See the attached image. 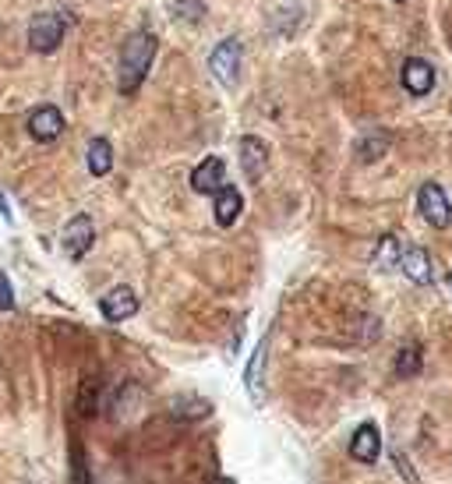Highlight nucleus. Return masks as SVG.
<instances>
[{"instance_id": "nucleus-1", "label": "nucleus", "mask_w": 452, "mask_h": 484, "mask_svg": "<svg viewBox=\"0 0 452 484\" xmlns=\"http://www.w3.org/2000/svg\"><path fill=\"white\" fill-rule=\"evenodd\" d=\"M152 61H156V35L152 33L128 35V43L121 46V78H117L124 96H134L142 89Z\"/></svg>"}, {"instance_id": "nucleus-2", "label": "nucleus", "mask_w": 452, "mask_h": 484, "mask_svg": "<svg viewBox=\"0 0 452 484\" xmlns=\"http://www.w3.org/2000/svg\"><path fill=\"white\" fill-rule=\"evenodd\" d=\"M67 33V18L61 11H43L29 22V50L33 54H54Z\"/></svg>"}, {"instance_id": "nucleus-3", "label": "nucleus", "mask_w": 452, "mask_h": 484, "mask_svg": "<svg viewBox=\"0 0 452 484\" xmlns=\"http://www.w3.org/2000/svg\"><path fill=\"white\" fill-rule=\"evenodd\" d=\"M241 39H223L216 50H212V57H209V67H212V74L223 82L226 89H233L237 82H241Z\"/></svg>"}, {"instance_id": "nucleus-4", "label": "nucleus", "mask_w": 452, "mask_h": 484, "mask_svg": "<svg viewBox=\"0 0 452 484\" xmlns=\"http://www.w3.org/2000/svg\"><path fill=\"white\" fill-rule=\"evenodd\" d=\"M237 153H241V170H244V177H248L251 184H259L265 166H269V145L261 142L259 134H244L241 145H237Z\"/></svg>"}, {"instance_id": "nucleus-5", "label": "nucleus", "mask_w": 452, "mask_h": 484, "mask_svg": "<svg viewBox=\"0 0 452 484\" xmlns=\"http://www.w3.org/2000/svg\"><path fill=\"white\" fill-rule=\"evenodd\" d=\"M418 205H420V216L431 226H449V220H452L449 194L442 192L438 184H424L418 194Z\"/></svg>"}, {"instance_id": "nucleus-6", "label": "nucleus", "mask_w": 452, "mask_h": 484, "mask_svg": "<svg viewBox=\"0 0 452 484\" xmlns=\"http://www.w3.org/2000/svg\"><path fill=\"white\" fill-rule=\"evenodd\" d=\"M29 134H33L35 142H57L61 134H64V114L57 110V106H39L33 110V117H29Z\"/></svg>"}, {"instance_id": "nucleus-7", "label": "nucleus", "mask_w": 452, "mask_h": 484, "mask_svg": "<svg viewBox=\"0 0 452 484\" xmlns=\"http://www.w3.org/2000/svg\"><path fill=\"white\" fill-rule=\"evenodd\" d=\"M96 241V226L89 216H74L71 223L64 226V252L67 259H82Z\"/></svg>"}, {"instance_id": "nucleus-8", "label": "nucleus", "mask_w": 452, "mask_h": 484, "mask_svg": "<svg viewBox=\"0 0 452 484\" xmlns=\"http://www.w3.org/2000/svg\"><path fill=\"white\" fill-rule=\"evenodd\" d=\"M399 82H403V89H407V93H414V96H427V93L435 89V67L427 64V61H420V57H410V61H403Z\"/></svg>"}, {"instance_id": "nucleus-9", "label": "nucleus", "mask_w": 452, "mask_h": 484, "mask_svg": "<svg viewBox=\"0 0 452 484\" xmlns=\"http://www.w3.org/2000/svg\"><path fill=\"white\" fill-rule=\"evenodd\" d=\"M99 311H103L110 322H128L131 315L138 311V297H134L131 287H113V291L99 301Z\"/></svg>"}, {"instance_id": "nucleus-10", "label": "nucleus", "mask_w": 452, "mask_h": 484, "mask_svg": "<svg viewBox=\"0 0 452 484\" xmlns=\"http://www.w3.org/2000/svg\"><path fill=\"white\" fill-rule=\"evenodd\" d=\"M350 456L357 463H375L382 456V435H378L375 424H360L357 428L354 439H350Z\"/></svg>"}, {"instance_id": "nucleus-11", "label": "nucleus", "mask_w": 452, "mask_h": 484, "mask_svg": "<svg viewBox=\"0 0 452 484\" xmlns=\"http://www.w3.org/2000/svg\"><path fill=\"white\" fill-rule=\"evenodd\" d=\"M223 173H226V166L220 156H209V160H201L198 166H194V173H192V188L198 194H212V192H220L223 188Z\"/></svg>"}, {"instance_id": "nucleus-12", "label": "nucleus", "mask_w": 452, "mask_h": 484, "mask_svg": "<svg viewBox=\"0 0 452 484\" xmlns=\"http://www.w3.org/2000/svg\"><path fill=\"white\" fill-rule=\"evenodd\" d=\"M241 209H244V198H241V192H237V188H230V184H223V188L216 192V198H212V212H216V223H220V226L237 223Z\"/></svg>"}, {"instance_id": "nucleus-13", "label": "nucleus", "mask_w": 452, "mask_h": 484, "mask_svg": "<svg viewBox=\"0 0 452 484\" xmlns=\"http://www.w3.org/2000/svg\"><path fill=\"white\" fill-rule=\"evenodd\" d=\"M399 265H403V272H407L414 283H420V287H427V283H431V255H427L424 248L414 244L410 252H403Z\"/></svg>"}, {"instance_id": "nucleus-14", "label": "nucleus", "mask_w": 452, "mask_h": 484, "mask_svg": "<svg viewBox=\"0 0 452 484\" xmlns=\"http://www.w3.org/2000/svg\"><path fill=\"white\" fill-rule=\"evenodd\" d=\"M110 166H113V149H110V142H106V138H93V145H89V173H93V177H106Z\"/></svg>"}, {"instance_id": "nucleus-15", "label": "nucleus", "mask_w": 452, "mask_h": 484, "mask_svg": "<svg viewBox=\"0 0 452 484\" xmlns=\"http://www.w3.org/2000/svg\"><path fill=\"white\" fill-rule=\"evenodd\" d=\"M388 149V138L386 134H368L360 145H357V163H375L382 160Z\"/></svg>"}, {"instance_id": "nucleus-16", "label": "nucleus", "mask_w": 452, "mask_h": 484, "mask_svg": "<svg viewBox=\"0 0 452 484\" xmlns=\"http://www.w3.org/2000/svg\"><path fill=\"white\" fill-rule=\"evenodd\" d=\"M265 351H269V336L259 343V351L251 357V364H248V389H251V396L259 400L261 396V368H265Z\"/></svg>"}, {"instance_id": "nucleus-17", "label": "nucleus", "mask_w": 452, "mask_h": 484, "mask_svg": "<svg viewBox=\"0 0 452 484\" xmlns=\"http://www.w3.org/2000/svg\"><path fill=\"white\" fill-rule=\"evenodd\" d=\"M396 375L399 379H414L420 375V347H403L396 354Z\"/></svg>"}, {"instance_id": "nucleus-18", "label": "nucleus", "mask_w": 452, "mask_h": 484, "mask_svg": "<svg viewBox=\"0 0 452 484\" xmlns=\"http://www.w3.org/2000/svg\"><path fill=\"white\" fill-rule=\"evenodd\" d=\"M399 259H403V255L396 252V237L386 233V237L378 241V248H375V265H378L382 272H388V269H396V262Z\"/></svg>"}, {"instance_id": "nucleus-19", "label": "nucleus", "mask_w": 452, "mask_h": 484, "mask_svg": "<svg viewBox=\"0 0 452 484\" xmlns=\"http://www.w3.org/2000/svg\"><path fill=\"white\" fill-rule=\"evenodd\" d=\"M0 311H15V291L4 276V269H0Z\"/></svg>"}, {"instance_id": "nucleus-20", "label": "nucleus", "mask_w": 452, "mask_h": 484, "mask_svg": "<svg viewBox=\"0 0 452 484\" xmlns=\"http://www.w3.org/2000/svg\"><path fill=\"white\" fill-rule=\"evenodd\" d=\"M449 287H452V272H449Z\"/></svg>"}]
</instances>
